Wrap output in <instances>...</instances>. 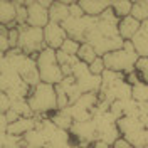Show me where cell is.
I'll list each match as a JSON object with an SVG mask.
<instances>
[{"label": "cell", "mask_w": 148, "mask_h": 148, "mask_svg": "<svg viewBox=\"0 0 148 148\" xmlns=\"http://www.w3.org/2000/svg\"><path fill=\"white\" fill-rule=\"evenodd\" d=\"M120 18L113 9H108L103 15L92 17L89 32L86 36V42L91 44L99 57H104L113 51H118L125 46V39L120 36Z\"/></svg>", "instance_id": "6da1fadb"}, {"label": "cell", "mask_w": 148, "mask_h": 148, "mask_svg": "<svg viewBox=\"0 0 148 148\" xmlns=\"http://www.w3.org/2000/svg\"><path fill=\"white\" fill-rule=\"evenodd\" d=\"M103 84L99 91V101L113 104L114 101H128L133 99V86L128 84L126 76L106 69L101 76Z\"/></svg>", "instance_id": "7a4b0ae2"}, {"label": "cell", "mask_w": 148, "mask_h": 148, "mask_svg": "<svg viewBox=\"0 0 148 148\" xmlns=\"http://www.w3.org/2000/svg\"><path fill=\"white\" fill-rule=\"evenodd\" d=\"M27 101L36 116L54 114L57 111V91H56V86L46 84V83L37 84L36 88H32Z\"/></svg>", "instance_id": "3957f363"}, {"label": "cell", "mask_w": 148, "mask_h": 148, "mask_svg": "<svg viewBox=\"0 0 148 148\" xmlns=\"http://www.w3.org/2000/svg\"><path fill=\"white\" fill-rule=\"evenodd\" d=\"M140 56L136 52V49L133 46L131 40H125V46L113 51L110 54L104 56V64L106 69L114 71V73H121V74H131L136 71V62H138Z\"/></svg>", "instance_id": "277c9868"}, {"label": "cell", "mask_w": 148, "mask_h": 148, "mask_svg": "<svg viewBox=\"0 0 148 148\" xmlns=\"http://www.w3.org/2000/svg\"><path fill=\"white\" fill-rule=\"evenodd\" d=\"M36 61L39 74H40V83L52 84V86H57V84L62 83L66 76L62 73V67L59 64V61H57V51L46 47L36 57Z\"/></svg>", "instance_id": "5b68a950"}, {"label": "cell", "mask_w": 148, "mask_h": 148, "mask_svg": "<svg viewBox=\"0 0 148 148\" xmlns=\"http://www.w3.org/2000/svg\"><path fill=\"white\" fill-rule=\"evenodd\" d=\"M10 62L14 64V67L17 69L18 76L30 86L36 88L37 84H40V74L37 69V61L30 56H25L20 49H10L7 54H3Z\"/></svg>", "instance_id": "8992f818"}, {"label": "cell", "mask_w": 148, "mask_h": 148, "mask_svg": "<svg viewBox=\"0 0 148 148\" xmlns=\"http://www.w3.org/2000/svg\"><path fill=\"white\" fill-rule=\"evenodd\" d=\"M44 40V29L30 27V25H18V49L25 56L36 59L46 49Z\"/></svg>", "instance_id": "52a82bcc"}, {"label": "cell", "mask_w": 148, "mask_h": 148, "mask_svg": "<svg viewBox=\"0 0 148 148\" xmlns=\"http://www.w3.org/2000/svg\"><path fill=\"white\" fill-rule=\"evenodd\" d=\"M118 128H120L121 136L128 140L131 147L135 148H145L147 143L148 131L145 128V123L138 118H130V116H123L118 120Z\"/></svg>", "instance_id": "ba28073f"}, {"label": "cell", "mask_w": 148, "mask_h": 148, "mask_svg": "<svg viewBox=\"0 0 148 148\" xmlns=\"http://www.w3.org/2000/svg\"><path fill=\"white\" fill-rule=\"evenodd\" d=\"M73 76H74V79H76V83H77V86H79V89H81L83 94L101 91V84H103L101 76H94L86 62L79 61V64L74 67Z\"/></svg>", "instance_id": "9c48e42d"}, {"label": "cell", "mask_w": 148, "mask_h": 148, "mask_svg": "<svg viewBox=\"0 0 148 148\" xmlns=\"http://www.w3.org/2000/svg\"><path fill=\"white\" fill-rule=\"evenodd\" d=\"M91 22H92V17H88V15H84V17H69L62 24V27L67 32V37L84 44L86 36H88L89 27H91Z\"/></svg>", "instance_id": "30bf717a"}, {"label": "cell", "mask_w": 148, "mask_h": 148, "mask_svg": "<svg viewBox=\"0 0 148 148\" xmlns=\"http://www.w3.org/2000/svg\"><path fill=\"white\" fill-rule=\"evenodd\" d=\"M71 136L76 140V143L81 145H91L94 141H98V128L94 120L83 121V123H74L71 128Z\"/></svg>", "instance_id": "8fae6325"}, {"label": "cell", "mask_w": 148, "mask_h": 148, "mask_svg": "<svg viewBox=\"0 0 148 148\" xmlns=\"http://www.w3.org/2000/svg\"><path fill=\"white\" fill-rule=\"evenodd\" d=\"M25 5L29 10V18H27V25L37 29H46L47 24L51 22L49 17V9H46L40 0H25Z\"/></svg>", "instance_id": "7c38bea8"}, {"label": "cell", "mask_w": 148, "mask_h": 148, "mask_svg": "<svg viewBox=\"0 0 148 148\" xmlns=\"http://www.w3.org/2000/svg\"><path fill=\"white\" fill-rule=\"evenodd\" d=\"M67 39V32L64 30V27L61 24H56V22H49L47 27L44 29V40H46V46L49 49H54L59 51L62 44Z\"/></svg>", "instance_id": "4fadbf2b"}, {"label": "cell", "mask_w": 148, "mask_h": 148, "mask_svg": "<svg viewBox=\"0 0 148 148\" xmlns=\"http://www.w3.org/2000/svg\"><path fill=\"white\" fill-rule=\"evenodd\" d=\"M0 25H5L7 29L18 27L15 0H2L0 2Z\"/></svg>", "instance_id": "5bb4252c"}, {"label": "cell", "mask_w": 148, "mask_h": 148, "mask_svg": "<svg viewBox=\"0 0 148 148\" xmlns=\"http://www.w3.org/2000/svg\"><path fill=\"white\" fill-rule=\"evenodd\" d=\"M40 121V116H32V118H20L15 123H10L7 133L9 135H14V136H24L25 133L32 131V130L37 128Z\"/></svg>", "instance_id": "9a60e30c"}, {"label": "cell", "mask_w": 148, "mask_h": 148, "mask_svg": "<svg viewBox=\"0 0 148 148\" xmlns=\"http://www.w3.org/2000/svg\"><path fill=\"white\" fill-rule=\"evenodd\" d=\"M79 5L88 17H99L111 9V0H79Z\"/></svg>", "instance_id": "2e32d148"}, {"label": "cell", "mask_w": 148, "mask_h": 148, "mask_svg": "<svg viewBox=\"0 0 148 148\" xmlns=\"http://www.w3.org/2000/svg\"><path fill=\"white\" fill-rule=\"evenodd\" d=\"M71 3L73 2H54L52 7L49 9L51 22H56V24L62 25L66 20L71 17Z\"/></svg>", "instance_id": "e0dca14e"}, {"label": "cell", "mask_w": 148, "mask_h": 148, "mask_svg": "<svg viewBox=\"0 0 148 148\" xmlns=\"http://www.w3.org/2000/svg\"><path fill=\"white\" fill-rule=\"evenodd\" d=\"M140 27H141V22L136 20L133 15H128V17H125L120 20L118 30H120V36L125 40H133V37L138 34Z\"/></svg>", "instance_id": "ac0fdd59"}, {"label": "cell", "mask_w": 148, "mask_h": 148, "mask_svg": "<svg viewBox=\"0 0 148 148\" xmlns=\"http://www.w3.org/2000/svg\"><path fill=\"white\" fill-rule=\"evenodd\" d=\"M133 46L136 49L140 57H148V20L141 22L138 34L133 37Z\"/></svg>", "instance_id": "d6986e66"}, {"label": "cell", "mask_w": 148, "mask_h": 148, "mask_svg": "<svg viewBox=\"0 0 148 148\" xmlns=\"http://www.w3.org/2000/svg\"><path fill=\"white\" fill-rule=\"evenodd\" d=\"M22 138H24V145L27 148H46L47 147V140L44 136V133H42V130L39 128V126L36 130L25 133Z\"/></svg>", "instance_id": "ffe728a7"}, {"label": "cell", "mask_w": 148, "mask_h": 148, "mask_svg": "<svg viewBox=\"0 0 148 148\" xmlns=\"http://www.w3.org/2000/svg\"><path fill=\"white\" fill-rule=\"evenodd\" d=\"M57 61H59V64L62 67V73H64L66 77L73 76L74 67L79 64V57L77 56H69L66 52H62V51H57Z\"/></svg>", "instance_id": "44dd1931"}, {"label": "cell", "mask_w": 148, "mask_h": 148, "mask_svg": "<svg viewBox=\"0 0 148 148\" xmlns=\"http://www.w3.org/2000/svg\"><path fill=\"white\" fill-rule=\"evenodd\" d=\"M10 103H12L10 110L15 111L18 116H22V118H32V116H36L32 108L29 106L27 99H24V98H14V99H10Z\"/></svg>", "instance_id": "7402d4cb"}, {"label": "cell", "mask_w": 148, "mask_h": 148, "mask_svg": "<svg viewBox=\"0 0 148 148\" xmlns=\"http://www.w3.org/2000/svg\"><path fill=\"white\" fill-rule=\"evenodd\" d=\"M51 120H52V123L57 128L66 130V131H71V128H73V125H74V120L66 111H56L54 114H51Z\"/></svg>", "instance_id": "603a6c76"}, {"label": "cell", "mask_w": 148, "mask_h": 148, "mask_svg": "<svg viewBox=\"0 0 148 148\" xmlns=\"http://www.w3.org/2000/svg\"><path fill=\"white\" fill-rule=\"evenodd\" d=\"M111 9L116 14V17L121 20V18L131 15L133 2H128V0H113V2H111Z\"/></svg>", "instance_id": "cb8c5ba5"}, {"label": "cell", "mask_w": 148, "mask_h": 148, "mask_svg": "<svg viewBox=\"0 0 148 148\" xmlns=\"http://www.w3.org/2000/svg\"><path fill=\"white\" fill-rule=\"evenodd\" d=\"M77 57H79V61L81 62H86L88 66H91L99 56L96 52V49L91 46V44H88V42H84L81 44V49H79V52H77Z\"/></svg>", "instance_id": "d4e9b609"}, {"label": "cell", "mask_w": 148, "mask_h": 148, "mask_svg": "<svg viewBox=\"0 0 148 148\" xmlns=\"http://www.w3.org/2000/svg\"><path fill=\"white\" fill-rule=\"evenodd\" d=\"M131 15L136 20H140V22L148 20V0H145V2H133Z\"/></svg>", "instance_id": "484cf974"}, {"label": "cell", "mask_w": 148, "mask_h": 148, "mask_svg": "<svg viewBox=\"0 0 148 148\" xmlns=\"http://www.w3.org/2000/svg\"><path fill=\"white\" fill-rule=\"evenodd\" d=\"M133 99L140 103H148V84L140 81L133 86Z\"/></svg>", "instance_id": "4316f807"}, {"label": "cell", "mask_w": 148, "mask_h": 148, "mask_svg": "<svg viewBox=\"0 0 148 148\" xmlns=\"http://www.w3.org/2000/svg\"><path fill=\"white\" fill-rule=\"evenodd\" d=\"M17 5V24L18 25H25L29 18V10L25 5V0H15Z\"/></svg>", "instance_id": "83f0119b"}, {"label": "cell", "mask_w": 148, "mask_h": 148, "mask_svg": "<svg viewBox=\"0 0 148 148\" xmlns=\"http://www.w3.org/2000/svg\"><path fill=\"white\" fill-rule=\"evenodd\" d=\"M79 49H81V42H77V40H74L71 37H67L66 42L62 44V47L59 51H62V52H66V54H69V56H77Z\"/></svg>", "instance_id": "f1b7e54d"}, {"label": "cell", "mask_w": 148, "mask_h": 148, "mask_svg": "<svg viewBox=\"0 0 148 148\" xmlns=\"http://www.w3.org/2000/svg\"><path fill=\"white\" fill-rule=\"evenodd\" d=\"M0 49H2V56L7 54L10 51V40H9V29L5 25H0Z\"/></svg>", "instance_id": "f546056e"}, {"label": "cell", "mask_w": 148, "mask_h": 148, "mask_svg": "<svg viewBox=\"0 0 148 148\" xmlns=\"http://www.w3.org/2000/svg\"><path fill=\"white\" fill-rule=\"evenodd\" d=\"M89 69H91V73L94 76H103V73L106 71V64H104V57H98L91 66H89Z\"/></svg>", "instance_id": "4dcf8cb0"}, {"label": "cell", "mask_w": 148, "mask_h": 148, "mask_svg": "<svg viewBox=\"0 0 148 148\" xmlns=\"http://www.w3.org/2000/svg\"><path fill=\"white\" fill-rule=\"evenodd\" d=\"M9 40H10V49L18 47V27L9 29Z\"/></svg>", "instance_id": "1f68e13d"}, {"label": "cell", "mask_w": 148, "mask_h": 148, "mask_svg": "<svg viewBox=\"0 0 148 148\" xmlns=\"http://www.w3.org/2000/svg\"><path fill=\"white\" fill-rule=\"evenodd\" d=\"M0 101H2V114H5V113H9L10 111V106H12V103H10V98L5 94V92H2V96H0Z\"/></svg>", "instance_id": "d6a6232c"}, {"label": "cell", "mask_w": 148, "mask_h": 148, "mask_svg": "<svg viewBox=\"0 0 148 148\" xmlns=\"http://www.w3.org/2000/svg\"><path fill=\"white\" fill-rule=\"evenodd\" d=\"M136 71L140 74H148V57H140L136 62Z\"/></svg>", "instance_id": "836d02e7"}, {"label": "cell", "mask_w": 148, "mask_h": 148, "mask_svg": "<svg viewBox=\"0 0 148 148\" xmlns=\"http://www.w3.org/2000/svg\"><path fill=\"white\" fill-rule=\"evenodd\" d=\"M86 14H84V10L81 9V5H79V2H73L71 3V17H84Z\"/></svg>", "instance_id": "e575fe53"}, {"label": "cell", "mask_w": 148, "mask_h": 148, "mask_svg": "<svg viewBox=\"0 0 148 148\" xmlns=\"http://www.w3.org/2000/svg\"><path fill=\"white\" fill-rule=\"evenodd\" d=\"M111 148H131V143L121 136V138H118L116 141H114V145H113Z\"/></svg>", "instance_id": "d590c367"}, {"label": "cell", "mask_w": 148, "mask_h": 148, "mask_svg": "<svg viewBox=\"0 0 148 148\" xmlns=\"http://www.w3.org/2000/svg\"><path fill=\"white\" fill-rule=\"evenodd\" d=\"M79 148H94V145H92V143H91V145H81Z\"/></svg>", "instance_id": "8d00e7d4"}, {"label": "cell", "mask_w": 148, "mask_h": 148, "mask_svg": "<svg viewBox=\"0 0 148 148\" xmlns=\"http://www.w3.org/2000/svg\"><path fill=\"white\" fill-rule=\"evenodd\" d=\"M131 148H135V147H131Z\"/></svg>", "instance_id": "74e56055"}]
</instances>
